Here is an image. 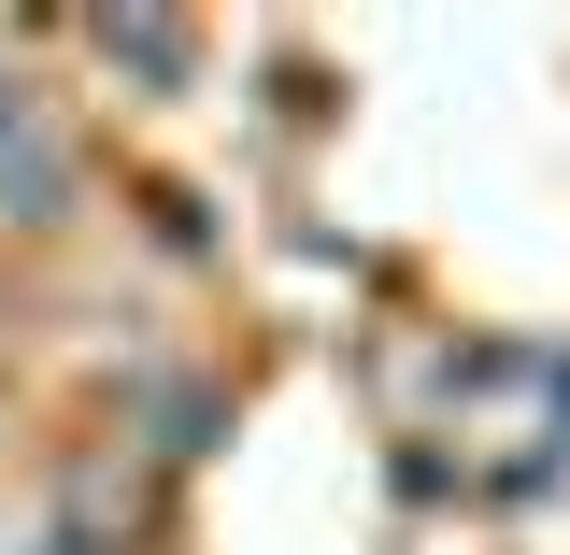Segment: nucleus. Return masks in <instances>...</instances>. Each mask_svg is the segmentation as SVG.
<instances>
[{"instance_id":"obj_1","label":"nucleus","mask_w":570,"mask_h":555,"mask_svg":"<svg viewBox=\"0 0 570 555\" xmlns=\"http://www.w3.org/2000/svg\"><path fill=\"white\" fill-rule=\"evenodd\" d=\"M14 129H29V100H14V86H0V142H14Z\"/></svg>"}]
</instances>
